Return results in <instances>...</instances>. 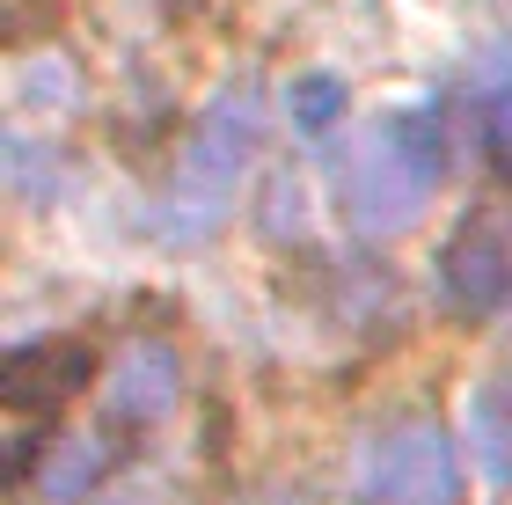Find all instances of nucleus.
<instances>
[{
  "label": "nucleus",
  "instance_id": "obj_1",
  "mask_svg": "<svg viewBox=\"0 0 512 505\" xmlns=\"http://www.w3.org/2000/svg\"><path fill=\"white\" fill-rule=\"evenodd\" d=\"M447 183V132L432 110H388V118L359 125L352 147L337 154V205L352 235H403L425 220V205Z\"/></svg>",
  "mask_w": 512,
  "mask_h": 505
},
{
  "label": "nucleus",
  "instance_id": "obj_2",
  "mask_svg": "<svg viewBox=\"0 0 512 505\" xmlns=\"http://www.w3.org/2000/svg\"><path fill=\"white\" fill-rule=\"evenodd\" d=\"M264 147V96L249 81H227L213 103L198 110V125L183 132L169 176L154 198V235L161 242H205L213 227L235 213V191Z\"/></svg>",
  "mask_w": 512,
  "mask_h": 505
},
{
  "label": "nucleus",
  "instance_id": "obj_3",
  "mask_svg": "<svg viewBox=\"0 0 512 505\" xmlns=\"http://www.w3.org/2000/svg\"><path fill=\"white\" fill-rule=\"evenodd\" d=\"M352 505H461V454L432 410H395L366 432Z\"/></svg>",
  "mask_w": 512,
  "mask_h": 505
},
{
  "label": "nucleus",
  "instance_id": "obj_4",
  "mask_svg": "<svg viewBox=\"0 0 512 505\" xmlns=\"http://www.w3.org/2000/svg\"><path fill=\"white\" fill-rule=\"evenodd\" d=\"M88 381H96V344L88 337H30V344L8 352V366H0V403H8V418L22 432H30V425H52Z\"/></svg>",
  "mask_w": 512,
  "mask_h": 505
},
{
  "label": "nucleus",
  "instance_id": "obj_5",
  "mask_svg": "<svg viewBox=\"0 0 512 505\" xmlns=\"http://www.w3.org/2000/svg\"><path fill=\"white\" fill-rule=\"evenodd\" d=\"M176 403H183V352H176V344H161V337H132L125 352L110 359V374H103L110 425L147 432L161 418H176Z\"/></svg>",
  "mask_w": 512,
  "mask_h": 505
},
{
  "label": "nucleus",
  "instance_id": "obj_6",
  "mask_svg": "<svg viewBox=\"0 0 512 505\" xmlns=\"http://www.w3.org/2000/svg\"><path fill=\"white\" fill-rule=\"evenodd\" d=\"M439 286H447V301L461 315H498L512 301V242L491 220H469L439 257Z\"/></svg>",
  "mask_w": 512,
  "mask_h": 505
},
{
  "label": "nucleus",
  "instance_id": "obj_7",
  "mask_svg": "<svg viewBox=\"0 0 512 505\" xmlns=\"http://www.w3.org/2000/svg\"><path fill=\"white\" fill-rule=\"evenodd\" d=\"M103 469H110V440H88V432H52V440H44V454H37V469H30V484L59 505V498L96 491ZM30 484H22V491H30Z\"/></svg>",
  "mask_w": 512,
  "mask_h": 505
},
{
  "label": "nucleus",
  "instance_id": "obj_8",
  "mask_svg": "<svg viewBox=\"0 0 512 505\" xmlns=\"http://www.w3.org/2000/svg\"><path fill=\"white\" fill-rule=\"evenodd\" d=\"M469 454L498 491H512V381H483L469 396Z\"/></svg>",
  "mask_w": 512,
  "mask_h": 505
},
{
  "label": "nucleus",
  "instance_id": "obj_9",
  "mask_svg": "<svg viewBox=\"0 0 512 505\" xmlns=\"http://www.w3.org/2000/svg\"><path fill=\"white\" fill-rule=\"evenodd\" d=\"M344 103H352V96H344V81L322 74V66H315V74H300V81H286V118H293V132H330L344 118Z\"/></svg>",
  "mask_w": 512,
  "mask_h": 505
},
{
  "label": "nucleus",
  "instance_id": "obj_10",
  "mask_svg": "<svg viewBox=\"0 0 512 505\" xmlns=\"http://www.w3.org/2000/svg\"><path fill=\"white\" fill-rule=\"evenodd\" d=\"M483 140H491L498 176H512V52H505V66H498V81L483 88Z\"/></svg>",
  "mask_w": 512,
  "mask_h": 505
},
{
  "label": "nucleus",
  "instance_id": "obj_11",
  "mask_svg": "<svg viewBox=\"0 0 512 505\" xmlns=\"http://www.w3.org/2000/svg\"><path fill=\"white\" fill-rule=\"evenodd\" d=\"M249 505H330V498L308 491V484H271V491H256Z\"/></svg>",
  "mask_w": 512,
  "mask_h": 505
}]
</instances>
